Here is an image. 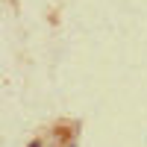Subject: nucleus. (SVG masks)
I'll return each mask as SVG.
<instances>
[{
	"instance_id": "f257e3e1",
	"label": "nucleus",
	"mask_w": 147,
	"mask_h": 147,
	"mask_svg": "<svg viewBox=\"0 0 147 147\" xmlns=\"http://www.w3.org/2000/svg\"><path fill=\"white\" fill-rule=\"evenodd\" d=\"M30 147H41V141H32V144H30Z\"/></svg>"
}]
</instances>
